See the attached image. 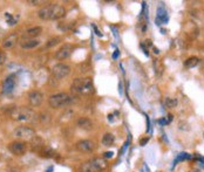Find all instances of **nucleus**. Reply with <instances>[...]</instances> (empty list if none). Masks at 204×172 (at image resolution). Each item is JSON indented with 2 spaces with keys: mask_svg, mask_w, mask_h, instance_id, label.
<instances>
[{
  "mask_svg": "<svg viewBox=\"0 0 204 172\" xmlns=\"http://www.w3.org/2000/svg\"><path fill=\"white\" fill-rule=\"evenodd\" d=\"M39 153H40V155L42 156V157H47V158H48V157H53V156L55 155V152H54V150H53L52 148H50L48 145H46V146H45L44 149H42V150L40 151Z\"/></svg>",
  "mask_w": 204,
  "mask_h": 172,
  "instance_id": "nucleus-20",
  "label": "nucleus"
},
{
  "mask_svg": "<svg viewBox=\"0 0 204 172\" xmlns=\"http://www.w3.org/2000/svg\"><path fill=\"white\" fill-rule=\"evenodd\" d=\"M77 127L82 130H86V131H89L94 128V123L87 118V117H80L77 120Z\"/></svg>",
  "mask_w": 204,
  "mask_h": 172,
  "instance_id": "nucleus-13",
  "label": "nucleus"
},
{
  "mask_svg": "<svg viewBox=\"0 0 204 172\" xmlns=\"http://www.w3.org/2000/svg\"><path fill=\"white\" fill-rule=\"evenodd\" d=\"M154 50H155V52H154L155 54H158V53H160V50H158V49H156V48H154Z\"/></svg>",
  "mask_w": 204,
  "mask_h": 172,
  "instance_id": "nucleus-31",
  "label": "nucleus"
},
{
  "mask_svg": "<svg viewBox=\"0 0 204 172\" xmlns=\"http://www.w3.org/2000/svg\"><path fill=\"white\" fill-rule=\"evenodd\" d=\"M199 63V59L196 56H190L184 61V67L185 68H193Z\"/></svg>",
  "mask_w": 204,
  "mask_h": 172,
  "instance_id": "nucleus-18",
  "label": "nucleus"
},
{
  "mask_svg": "<svg viewBox=\"0 0 204 172\" xmlns=\"http://www.w3.org/2000/svg\"><path fill=\"white\" fill-rule=\"evenodd\" d=\"M117 56H119V50L116 49L115 53H114V55H113V57H114V59H117Z\"/></svg>",
  "mask_w": 204,
  "mask_h": 172,
  "instance_id": "nucleus-29",
  "label": "nucleus"
},
{
  "mask_svg": "<svg viewBox=\"0 0 204 172\" xmlns=\"http://www.w3.org/2000/svg\"><path fill=\"white\" fill-rule=\"evenodd\" d=\"M73 93L79 95H89L94 93V84L93 80L90 78H75L71 86Z\"/></svg>",
  "mask_w": 204,
  "mask_h": 172,
  "instance_id": "nucleus-3",
  "label": "nucleus"
},
{
  "mask_svg": "<svg viewBox=\"0 0 204 172\" xmlns=\"http://www.w3.org/2000/svg\"><path fill=\"white\" fill-rule=\"evenodd\" d=\"M73 50H74V47H73V44H65L62 47H61L60 49H58V52L55 53V59L56 60H66L68 59L69 56L72 55Z\"/></svg>",
  "mask_w": 204,
  "mask_h": 172,
  "instance_id": "nucleus-9",
  "label": "nucleus"
},
{
  "mask_svg": "<svg viewBox=\"0 0 204 172\" xmlns=\"http://www.w3.org/2000/svg\"><path fill=\"white\" fill-rule=\"evenodd\" d=\"M41 33H42V28L40 27V26L31 27L25 32V38H27V39H35Z\"/></svg>",
  "mask_w": 204,
  "mask_h": 172,
  "instance_id": "nucleus-17",
  "label": "nucleus"
},
{
  "mask_svg": "<svg viewBox=\"0 0 204 172\" xmlns=\"http://www.w3.org/2000/svg\"><path fill=\"white\" fill-rule=\"evenodd\" d=\"M114 141H115V137H114V135L113 133H106L105 136L102 137V144L105 145V146H111L113 143H114Z\"/></svg>",
  "mask_w": 204,
  "mask_h": 172,
  "instance_id": "nucleus-19",
  "label": "nucleus"
},
{
  "mask_svg": "<svg viewBox=\"0 0 204 172\" xmlns=\"http://www.w3.org/2000/svg\"><path fill=\"white\" fill-rule=\"evenodd\" d=\"M45 1H42V0H28L27 4H29V5H33V6H37L39 5V4H44Z\"/></svg>",
  "mask_w": 204,
  "mask_h": 172,
  "instance_id": "nucleus-24",
  "label": "nucleus"
},
{
  "mask_svg": "<svg viewBox=\"0 0 204 172\" xmlns=\"http://www.w3.org/2000/svg\"><path fill=\"white\" fill-rule=\"evenodd\" d=\"M93 28H94V29H95V32H96V34H98L99 36H101V33H100V32H99V29L96 28V26H95V25H93Z\"/></svg>",
  "mask_w": 204,
  "mask_h": 172,
  "instance_id": "nucleus-28",
  "label": "nucleus"
},
{
  "mask_svg": "<svg viewBox=\"0 0 204 172\" xmlns=\"http://www.w3.org/2000/svg\"><path fill=\"white\" fill-rule=\"evenodd\" d=\"M52 73H53L55 78L62 80V78H67L71 74V67L66 65V63H56L55 66L53 67Z\"/></svg>",
  "mask_w": 204,
  "mask_h": 172,
  "instance_id": "nucleus-7",
  "label": "nucleus"
},
{
  "mask_svg": "<svg viewBox=\"0 0 204 172\" xmlns=\"http://www.w3.org/2000/svg\"><path fill=\"white\" fill-rule=\"evenodd\" d=\"M40 44V41L38 39H24L20 42L22 49H33Z\"/></svg>",
  "mask_w": 204,
  "mask_h": 172,
  "instance_id": "nucleus-14",
  "label": "nucleus"
},
{
  "mask_svg": "<svg viewBox=\"0 0 204 172\" xmlns=\"http://www.w3.org/2000/svg\"><path fill=\"white\" fill-rule=\"evenodd\" d=\"M17 42H18V34L17 33L10 34V35H8L7 38H5L4 41H2V47L6 48V49H8V48H12Z\"/></svg>",
  "mask_w": 204,
  "mask_h": 172,
  "instance_id": "nucleus-15",
  "label": "nucleus"
},
{
  "mask_svg": "<svg viewBox=\"0 0 204 172\" xmlns=\"http://www.w3.org/2000/svg\"><path fill=\"white\" fill-rule=\"evenodd\" d=\"M193 172H198V171H193Z\"/></svg>",
  "mask_w": 204,
  "mask_h": 172,
  "instance_id": "nucleus-33",
  "label": "nucleus"
},
{
  "mask_svg": "<svg viewBox=\"0 0 204 172\" xmlns=\"http://www.w3.org/2000/svg\"><path fill=\"white\" fill-rule=\"evenodd\" d=\"M166 104L168 106V108H174V107L177 106V100L168 97V99L166 100Z\"/></svg>",
  "mask_w": 204,
  "mask_h": 172,
  "instance_id": "nucleus-23",
  "label": "nucleus"
},
{
  "mask_svg": "<svg viewBox=\"0 0 204 172\" xmlns=\"http://www.w3.org/2000/svg\"><path fill=\"white\" fill-rule=\"evenodd\" d=\"M31 145H32V149H33L34 151H38V152H40V151L46 146L44 139L41 138V137H39L38 135L31 141Z\"/></svg>",
  "mask_w": 204,
  "mask_h": 172,
  "instance_id": "nucleus-16",
  "label": "nucleus"
},
{
  "mask_svg": "<svg viewBox=\"0 0 204 172\" xmlns=\"http://www.w3.org/2000/svg\"><path fill=\"white\" fill-rule=\"evenodd\" d=\"M74 96L69 95L67 93H58L50 96L48 99V103H50V108L53 109H59V108H65V107L71 106L74 102Z\"/></svg>",
  "mask_w": 204,
  "mask_h": 172,
  "instance_id": "nucleus-4",
  "label": "nucleus"
},
{
  "mask_svg": "<svg viewBox=\"0 0 204 172\" xmlns=\"http://www.w3.org/2000/svg\"><path fill=\"white\" fill-rule=\"evenodd\" d=\"M15 75H10L8 78H5L2 83V93L4 94H11L15 88Z\"/></svg>",
  "mask_w": 204,
  "mask_h": 172,
  "instance_id": "nucleus-12",
  "label": "nucleus"
},
{
  "mask_svg": "<svg viewBox=\"0 0 204 172\" xmlns=\"http://www.w3.org/2000/svg\"><path fill=\"white\" fill-rule=\"evenodd\" d=\"M13 136L18 139H24V141L31 142L37 136V133H35V130L33 128L27 127V125H22V127H18L17 129H14Z\"/></svg>",
  "mask_w": 204,
  "mask_h": 172,
  "instance_id": "nucleus-6",
  "label": "nucleus"
},
{
  "mask_svg": "<svg viewBox=\"0 0 204 172\" xmlns=\"http://www.w3.org/2000/svg\"><path fill=\"white\" fill-rule=\"evenodd\" d=\"M113 156H114L113 151H108V152H106L105 153V158H111Z\"/></svg>",
  "mask_w": 204,
  "mask_h": 172,
  "instance_id": "nucleus-27",
  "label": "nucleus"
},
{
  "mask_svg": "<svg viewBox=\"0 0 204 172\" xmlns=\"http://www.w3.org/2000/svg\"><path fill=\"white\" fill-rule=\"evenodd\" d=\"M148 142V138H145V139H143V141H141V145H144L145 143Z\"/></svg>",
  "mask_w": 204,
  "mask_h": 172,
  "instance_id": "nucleus-30",
  "label": "nucleus"
},
{
  "mask_svg": "<svg viewBox=\"0 0 204 172\" xmlns=\"http://www.w3.org/2000/svg\"><path fill=\"white\" fill-rule=\"evenodd\" d=\"M10 116L14 121L19 122H35L38 120V115L32 109L26 107H14L8 111Z\"/></svg>",
  "mask_w": 204,
  "mask_h": 172,
  "instance_id": "nucleus-2",
  "label": "nucleus"
},
{
  "mask_svg": "<svg viewBox=\"0 0 204 172\" xmlns=\"http://www.w3.org/2000/svg\"><path fill=\"white\" fill-rule=\"evenodd\" d=\"M107 167V162L105 158H94L88 162H85L80 166L81 172H100Z\"/></svg>",
  "mask_w": 204,
  "mask_h": 172,
  "instance_id": "nucleus-5",
  "label": "nucleus"
},
{
  "mask_svg": "<svg viewBox=\"0 0 204 172\" xmlns=\"http://www.w3.org/2000/svg\"><path fill=\"white\" fill-rule=\"evenodd\" d=\"M76 149L80 152H92L95 149V143L90 139H81L76 143Z\"/></svg>",
  "mask_w": 204,
  "mask_h": 172,
  "instance_id": "nucleus-11",
  "label": "nucleus"
},
{
  "mask_svg": "<svg viewBox=\"0 0 204 172\" xmlns=\"http://www.w3.org/2000/svg\"><path fill=\"white\" fill-rule=\"evenodd\" d=\"M28 102L32 107H40L44 102V95L38 90H33L28 94Z\"/></svg>",
  "mask_w": 204,
  "mask_h": 172,
  "instance_id": "nucleus-10",
  "label": "nucleus"
},
{
  "mask_svg": "<svg viewBox=\"0 0 204 172\" xmlns=\"http://www.w3.org/2000/svg\"><path fill=\"white\" fill-rule=\"evenodd\" d=\"M5 61H6V54H5V52L0 50V65L5 63Z\"/></svg>",
  "mask_w": 204,
  "mask_h": 172,
  "instance_id": "nucleus-26",
  "label": "nucleus"
},
{
  "mask_svg": "<svg viewBox=\"0 0 204 172\" xmlns=\"http://www.w3.org/2000/svg\"><path fill=\"white\" fill-rule=\"evenodd\" d=\"M61 39L59 38V36H56V38H52V39L48 40V42L46 44V46L48 47V48H50V47H54V46H56L58 44H60Z\"/></svg>",
  "mask_w": 204,
  "mask_h": 172,
  "instance_id": "nucleus-22",
  "label": "nucleus"
},
{
  "mask_svg": "<svg viewBox=\"0 0 204 172\" xmlns=\"http://www.w3.org/2000/svg\"><path fill=\"white\" fill-rule=\"evenodd\" d=\"M7 148H8V150L11 151L13 155H15V156L25 155V152L27 151V144L24 143V142H19V141H15V142L10 143Z\"/></svg>",
  "mask_w": 204,
  "mask_h": 172,
  "instance_id": "nucleus-8",
  "label": "nucleus"
},
{
  "mask_svg": "<svg viewBox=\"0 0 204 172\" xmlns=\"http://www.w3.org/2000/svg\"><path fill=\"white\" fill-rule=\"evenodd\" d=\"M190 158H191L190 155H188V153H182V155L177 158V161H184V159H190Z\"/></svg>",
  "mask_w": 204,
  "mask_h": 172,
  "instance_id": "nucleus-25",
  "label": "nucleus"
},
{
  "mask_svg": "<svg viewBox=\"0 0 204 172\" xmlns=\"http://www.w3.org/2000/svg\"><path fill=\"white\" fill-rule=\"evenodd\" d=\"M38 120L42 123V124H50V114H47V112H41V114L38 115Z\"/></svg>",
  "mask_w": 204,
  "mask_h": 172,
  "instance_id": "nucleus-21",
  "label": "nucleus"
},
{
  "mask_svg": "<svg viewBox=\"0 0 204 172\" xmlns=\"http://www.w3.org/2000/svg\"><path fill=\"white\" fill-rule=\"evenodd\" d=\"M66 8L59 4H50L44 6L38 12V15L42 20H59L65 17Z\"/></svg>",
  "mask_w": 204,
  "mask_h": 172,
  "instance_id": "nucleus-1",
  "label": "nucleus"
},
{
  "mask_svg": "<svg viewBox=\"0 0 204 172\" xmlns=\"http://www.w3.org/2000/svg\"><path fill=\"white\" fill-rule=\"evenodd\" d=\"M47 172H53V167H50V169H48V171Z\"/></svg>",
  "mask_w": 204,
  "mask_h": 172,
  "instance_id": "nucleus-32",
  "label": "nucleus"
}]
</instances>
